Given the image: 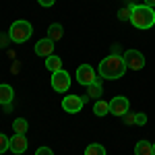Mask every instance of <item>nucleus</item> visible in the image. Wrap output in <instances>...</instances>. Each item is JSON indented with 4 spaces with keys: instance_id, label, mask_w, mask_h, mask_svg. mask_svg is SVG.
Returning a JSON list of instances; mask_svg holds the SVG:
<instances>
[{
    "instance_id": "26",
    "label": "nucleus",
    "mask_w": 155,
    "mask_h": 155,
    "mask_svg": "<svg viewBox=\"0 0 155 155\" xmlns=\"http://www.w3.org/2000/svg\"><path fill=\"white\" fill-rule=\"evenodd\" d=\"M145 4H147V6H151V8H153V6H155V0H145Z\"/></svg>"
},
{
    "instance_id": "6",
    "label": "nucleus",
    "mask_w": 155,
    "mask_h": 155,
    "mask_svg": "<svg viewBox=\"0 0 155 155\" xmlns=\"http://www.w3.org/2000/svg\"><path fill=\"white\" fill-rule=\"evenodd\" d=\"M124 62H126V68H130V71H141L145 66V56L139 50H126V52H124Z\"/></svg>"
},
{
    "instance_id": "16",
    "label": "nucleus",
    "mask_w": 155,
    "mask_h": 155,
    "mask_svg": "<svg viewBox=\"0 0 155 155\" xmlns=\"http://www.w3.org/2000/svg\"><path fill=\"white\" fill-rule=\"evenodd\" d=\"M93 112H95V116H106V114H110V101L97 99L95 106H93Z\"/></svg>"
},
{
    "instance_id": "14",
    "label": "nucleus",
    "mask_w": 155,
    "mask_h": 155,
    "mask_svg": "<svg viewBox=\"0 0 155 155\" xmlns=\"http://www.w3.org/2000/svg\"><path fill=\"white\" fill-rule=\"evenodd\" d=\"M62 35H64V29H62V25H60V23H52L48 27V37L52 39V41L62 39Z\"/></svg>"
},
{
    "instance_id": "1",
    "label": "nucleus",
    "mask_w": 155,
    "mask_h": 155,
    "mask_svg": "<svg viewBox=\"0 0 155 155\" xmlns=\"http://www.w3.org/2000/svg\"><path fill=\"white\" fill-rule=\"evenodd\" d=\"M99 77L101 79H122L124 72L128 71L126 68V62H124V56H114L110 54L99 62Z\"/></svg>"
},
{
    "instance_id": "13",
    "label": "nucleus",
    "mask_w": 155,
    "mask_h": 155,
    "mask_svg": "<svg viewBox=\"0 0 155 155\" xmlns=\"http://www.w3.org/2000/svg\"><path fill=\"white\" fill-rule=\"evenodd\" d=\"M134 155H153V145L149 141H139L134 145Z\"/></svg>"
},
{
    "instance_id": "5",
    "label": "nucleus",
    "mask_w": 155,
    "mask_h": 155,
    "mask_svg": "<svg viewBox=\"0 0 155 155\" xmlns=\"http://www.w3.org/2000/svg\"><path fill=\"white\" fill-rule=\"evenodd\" d=\"M85 101H89V97H81V95H66L62 99V110L68 114H77L81 112V107L85 106Z\"/></svg>"
},
{
    "instance_id": "8",
    "label": "nucleus",
    "mask_w": 155,
    "mask_h": 155,
    "mask_svg": "<svg viewBox=\"0 0 155 155\" xmlns=\"http://www.w3.org/2000/svg\"><path fill=\"white\" fill-rule=\"evenodd\" d=\"M128 107H130V101L126 99V97H114L112 101H110V114H114V116H124L126 112H128Z\"/></svg>"
},
{
    "instance_id": "22",
    "label": "nucleus",
    "mask_w": 155,
    "mask_h": 155,
    "mask_svg": "<svg viewBox=\"0 0 155 155\" xmlns=\"http://www.w3.org/2000/svg\"><path fill=\"white\" fill-rule=\"evenodd\" d=\"M35 155H54V151H52L50 147H37Z\"/></svg>"
},
{
    "instance_id": "10",
    "label": "nucleus",
    "mask_w": 155,
    "mask_h": 155,
    "mask_svg": "<svg viewBox=\"0 0 155 155\" xmlns=\"http://www.w3.org/2000/svg\"><path fill=\"white\" fill-rule=\"evenodd\" d=\"M54 46H56V41H52L50 37L39 39V41L35 44V54H37V56L48 58V56H52V54H54Z\"/></svg>"
},
{
    "instance_id": "4",
    "label": "nucleus",
    "mask_w": 155,
    "mask_h": 155,
    "mask_svg": "<svg viewBox=\"0 0 155 155\" xmlns=\"http://www.w3.org/2000/svg\"><path fill=\"white\" fill-rule=\"evenodd\" d=\"M71 87V74L66 71H58L52 72V89L58 91V93H66Z\"/></svg>"
},
{
    "instance_id": "19",
    "label": "nucleus",
    "mask_w": 155,
    "mask_h": 155,
    "mask_svg": "<svg viewBox=\"0 0 155 155\" xmlns=\"http://www.w3.org/2000/svg\"><path fill=\"white\" fill-rule=\"evenodd\" d=\"M132 8H134V4H128V6H122L118 11V19L120 21H130V15H132Z\"/></svg>"
},
{
    "instance_id": "9",
    "label": "nucleus",
    "mask_w": 155,
    "mask_h": 155,
    "mask_svg": "<svg viewBox=\"0 0 155 155\" xmlns=\"http://www.w3.org/2000/svg\"><path fill=\"white\" fill-rule=\"evenodd\" d=\"M29 145H27V139H25V134H19V132H15L11 137V149L12 153H17V155H23L25 153V149H27Z\"/></svg>"
},
{
    "instance_id": "21",
    "label": "nucleus",
    "mask_w": 155,
    "mask_h": 155,
    "mask_svg": "<svg viewBox=\"0 0 155 155\" xmlns=\"http://www.w3.org/2000/svg\"><path fill=\"white\" fill-rule=\"evenodd\" d=\"M134 124H139V126L147 124V116L145 114H134Z\"/></svg>"
},
{
    "instance_id": "12",
    "label": "nucleus",
    "mask_w": 155,
    "mask_h": 155,
    "mask_svg": "<svg viewBox=\"0 0 155 155\" xmlns=\"http://www.w3.org/2000/svg\"><path fill=\"white\" fill-rule=\"evenodd\" d=\"M46 68H48L50 72H58V71H62V60H60V56H56V54L48 56V58H46Z\"/></svg>"
},
{
    "instance_id": "20",
    "label": "nucleus",
    "mask_w": 155,
    "mask_h": 155,
    "mask_svg": "<svg viewBox=\"0 0 155 155\" xmlns=\"http://www.w3.org/2000/svg\"><path fill=\"white\" fill-rule=\"evenodd\" d=\"M8 147H11V137H6V134H2V132H0V155L4 153Z\"/></svg>"
},
{
    "instance_id": "27",
    "label": "nucleus",
    "mask_w": 155,
    "mask_h": 155,
    "mask_svg": "<svg viewBox=\"0 0 155 155\" xmlns=\"http://www.w3.org/2000/svg\"><path fill=\"white\" fill-rule=\"evenodd\" d=\"M153 155H155V145H153Z\"/></svg>"
},
{
    "instance_id": "18",
    "label": "nucleus",
    "mask_w": 155,
    "mask_h": 155,
    "mask_svg": "<svg viewBox=\"0 0 155 155\" xmlns=\"http://www.w3.org/2000/svg\"><path fill=\"white\" fill-rule=\"evenodd\" d=\"M85 155H106V149H104V145L93 143V145H89V147L85 149Z\"/></svg>"
},
{
    "instance_id": "3",
    "label": "nucleus",
    "mask_w": 155,
    "mask_h": 155,
    "mask_svg": "<svg viewBox=\"0 0 155 155\" xmlns=\"http://www.w3.org/2000/svg\"><path fill=\"white\" fill-rule=\"evenodd\" d=\"M33 33V27L29 21H15L8 29V39H12L15 44H25Z\"/></svg>"
},
{
    "instance_id": "24",
    "label": "nucleus",
    "mask_w": 155,
    "mask_h": 155,
    "mask_svg": "<svg viewBox=\"0 0 155 155\" xmlns=\"http://www.w3.org/2000/svg\"><path fill=\"white\" fill-rule=\"evenodd\" d=\"M112 54H114V56H122V54H120V44H114V46H112Z\"/></svg>"
},
{
    "instance_id": "7",
    "label": "nucleus",
    "mask_w": 155,
    "mask_h": 155,
    "mask_svg": "<svg viewBox=\"0 0 155 155\" xmlns=\"http://www.w3.org/2000/svg\"><path fill=\"white\" fill-rule=\"evenodd\" d=\"M77 81L87 87V85L95 83V81H101V77H97L95 71H93L89 64H81V66L77 68Z\"/></svg>"
},
{
    "instance_id": "15",
    "label": "nucleus",
    "mask_w": 155,
    "mask_h": 155,
    "mask_svg": "<svg viewBox=\"0 0 155 155\" xmlns=\"http://www.w3.org/2000/svg\"><path fill=\"white\" fill-rule=\"evenodd\" d=\"M99 95H104V91H101V81H95V83L87 85V97H89V99H99Z\"/></svg>"
},
{
    "instance_id": "17",
    "label": "nucleus",
    "mask_w": 155,
    "mask_h": 155,
    "mask_svg": "<svg viewBox=\"0 0 155 155\" xmlns=\"http://www.w3.org/2000/svg\"><path fill=\"white\" fill-rule=\"evenodd\" d=\"M12 128H15V132H19V134H25L27 128H29V122H27L25 118H17L15 122H12Z\"/></svg>"
},
{
    "instance_id": "11",
    "label": "nucleus",
    "mask_w": 155,
    "mask_h": 155,
    "mask_svg": "<svg viewBox=\"0 0 155 155\" xmlns=\"http://www.w3.org/2000/svg\"><path fill=\"white\" fill-rule=\"evenodd\" d=\"M12 99H15V91H12L11 85H0V106H8L12 104Z\"/></svg>"
},
{
    "instance_id": "23",
    "label": "nucleus",
    "mask_w": 155,
    "mask_h": 155,
    "mask_svg": "<svg viewBox=\"0 0 155 155\" xmlns=\"http://www.w3.org/2000/svg\"><path fill=\"white\" fill-rule=\"evenodd\" d=\"M122 118H124V122H126V124H134V114H128V112H126Z\"/></svg>"
},
{
    "instance_id": "25",
    "label": "nucleus",
    "mask_w": 155,
    "mask_h": 155,
    "mask_svg": "<svg viewBox=\"0 0 155 155\" xmlns=\"http://www.w3.org/2000/svg\"><path fill=\"white\" fill-rule=\"evenodd\" d=\"M37 2H39L41 6H46V8H48V6H52V4H54L56 0H37Z\"/></svg>"
},
{
    "instance_id": "2",
    "label": "nucleus",
    "mask_w": 155,
    "mask_h": 155,
    "mask_svg": "<svg viewBox=\"0 0 155 155\" xmlns=\"http://www.w3.org/2000/svg\"><path fill=\"white\" fill-rule=\"evenodd\" d=\"M130 23L137 27V29H151L155 25V11L147 4H141V6H134L130 15Z\"/></svg>"
}]
</instances>
